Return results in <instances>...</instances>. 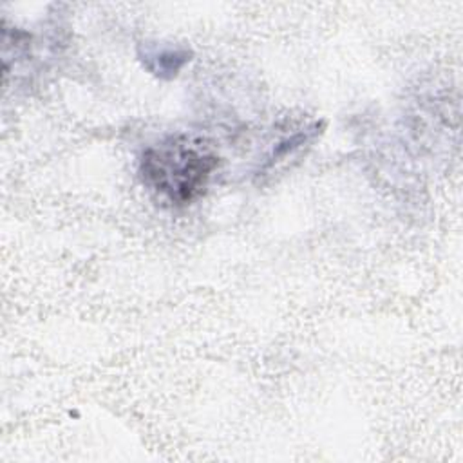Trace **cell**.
Segmentation results:
<instances>
[{
	"label": "cell",
	"mask_w": 463,
	"mask_h": 463,
	"mask_svg": "<svg viewBox=\"0 0 463 463\" xmlns=\"http://www.w3.org/2000/svg\"><path fill=\"white\" fill-rule=\"evenodd\" d=\"M221 166V156L206 137L177 132L145 146L137 177L163 206L186 208L201 199Z\"/></svg>",
	"instance_id": "1"
},
{
	"label": "cell",
	"mask_w": 463,
	"mask_h": 463,
	"mask_svg": "<svg viewBox=\"0 0 463 463\" xmlns=\"http://www.w3.org/2000/svg\"><path fill=\"white\" fill-rule=\"evenodd\" d=\"M324 123L317 119H307L304 123H297L275 136V139L266 148L262 159L259 161V168L255 175L266 177L277 172L280 166L288 165V161L295 159L306 148H309L318 136L322 134Z\"/></svg>",
	"instance_id": "2"
},
{
	"label": "cell",
	"mask_w": 463,
	"mask_h": 463,
	"mask_svg": "<svg viewBox=\"0 0 463 463\" xmlns=\"http://www.w3.org/2000/svg\"><path fill=\"white\" fill-rule=\"evenodd\" d=\"M137 60L148 74L159 80H174L192 61V51L165 42H141Z\"/></svg>",
	"instance_id": "3"
}]
</instances>
